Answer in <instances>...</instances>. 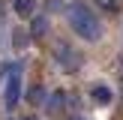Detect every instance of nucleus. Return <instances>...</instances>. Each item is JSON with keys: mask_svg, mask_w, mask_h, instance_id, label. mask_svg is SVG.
Masks as SVG:
<instances>
[{"mask_svg": "<svg viewBox=\"0 0 123 120\" xmlns=\"http://www.w3.org/2000/svg\"><path fill=\"white\" fill-rule=\"evenodd\" d=\"M75 120H84V117H75Z\"/></svg>", "mask_w": 123, "mask_h": 120, "instance_id": "11", "label": "nucleus"}, {"mask_svg": "<svg viewBox=\"0 0 123 120\" xmlns=\"http://www.w3.org/2000/svg\"><path fill=\"white\" fill-rule=\"evenodd\" d=\"M90 99H93L96 105H111L114 93H111L108 84H93V87H90Z\"/></svg>", "mask_w": 123, "mask_h": 120, "instance_id": "4", "label": "nucleus"}, {"mask_svg": "<svg viewBox=\"0 0 123 120\" xmlns=\"http://www.w3.org/2000/svg\"><path fill=\"white\" fill-rule=\"evenodd\" d=\"M54 60L63 66V72H78L81 69V54L72 45H66V42H60V45L54 48Z\"/></svg>", "mask_w": 123, "mask_h": 120, "instance_id": "3", "label": "nucleus"}, {"mask_svg": "<svg viewBox=\"0 0 123 120\" xmlns=\"http://www.w3.org/2000/svg\"><path fill=\"white\" fill-rule=\"evenodd\" d=\"M18 120H39V117H33V114H27V117H18Z\"/></svg>", "mask_w": 123, "mask_h": 120, "instance_id": "10", "label": "nucleus"}, {"mask_svg": "<svg viewBox=\"0 0 123 120\" xmlns=\"http://www.w3.org/2000/svg\"><path fill=\"white\" fill-rule=\"evenodd\" d=\"M45 33H48V18L45 15L33 18V24H30V36H33V39H42Z\"/></svg>", "mask_w": 123, "mask_h": 120, "instance_id": "6", "label": "nucleus"}, {"mask_svg": "<svg viewBox=\"0 0 123 120\" xmlns=\"http://www.w3.org/2000/svg\"><path fill=\"white\" fill-rule=\"evenodd\" d=\"M63 105H66V93H63V90H57V93H51V99H45L48 111H60Z\"/></svg>", "mask_w": 123, "mask_h": 120, "instance_id": "7", "label": "nucleus"}, {"mask_svg": "<svg viewBox=\"0 0 123 120\" xmlns=\"http://www.w3.org/2000/svg\"><path fill=\"white\" fill-rule=\"evenodd\" d=\"M0 84H3V105L15 108L18 99H21V63L0 66Z\"/></svg>", "mask_w": 123, "mask_h": 120, "instance_id": "2", "label": "nucleus"}, {"mask_svg": "<svg viewBox=\"0 0 123 120\" xmlns=\"http://www.w3.org/2000/svg\"><path fill=\"white\" fill-rule=\"evenodd\" d=\"M12 42H15V48H24V42H27V36H24V30H15V36H12Z\"/></svg>", "mask_w": 123, "mask_h": 120, "instance_id": "9", "label": "nucleus"}, {"mask_svg": "<svg viewBox=\"0 0 123 120\" xmlns=\"http://www.w3.org/2000/svg\"><path fill=\"white\" fill-rule=\"evenodd\" d=\"M12 6H15V12L21 18H30L36 12V0H12Z\"/></svg>", "mask_w": 123, "mask_h": 120, "instance_id": "5", "label": "nucleus"}, {"mask_svg": "<svg viewBox=\"0 0 123 120\" xmlns=\"http://www.w3.org/2000/svg\"><path fill=\"white\" fill-rule=\"evenodd\" d=\"M27 99L33 102V105H42V102H45V87H42V84H36V87H30Z\"/></svg>", "mask_w": 123, "mask_h": 120, "instance_id": "8", "label": "nucleus"}, {"mask_svg": "<svg viewBox=\"0 0 123 120\" xmlns=\"http://www.w3.org/2000/svg\"><path fill=\"white\" fill-rule=\"evenodd\" d=\"M66 21H69L72 33L81 36L84 42H96V39L102 36L99 15H96V12L90 9L87 3H81V0H72V3L66 6Z\"/></svg>", "mask_w": 123, "mask_h": 120, "instance_id": "1", "label": "nucleus"}]
</instances>
